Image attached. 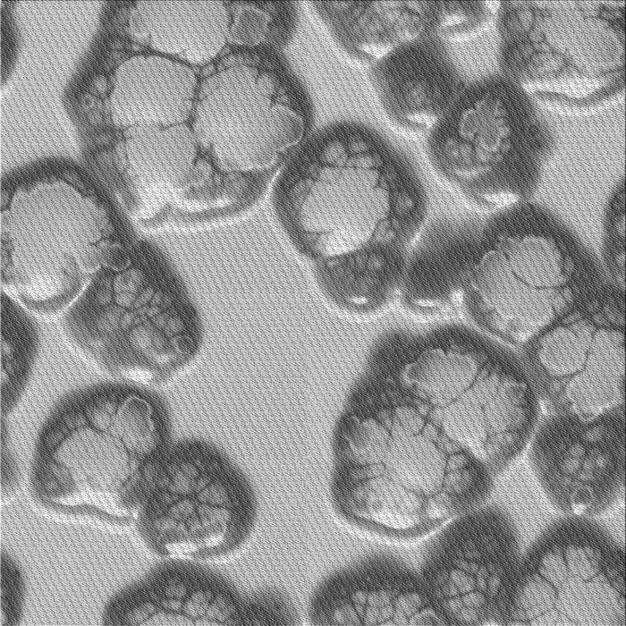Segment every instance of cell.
Returning a JSON list of instances; mask_svg holds the SVG:
<instances>
[{"instance_id": "obj_1", "label": "cell", "mask_w": 626, "mask_h": 626, "mask_svg": "<svg viewBox=\"0 0 626 626\" xmlns=\"http://www.w3.org/2000/svg\"><path fill=\"white\" fill-rule=\"evenodd\" d=\"M168 449L155 400L130 388L96 389L65 403L46 425L35 486L49 506L130 520Z\"/></svg>"}, {"instance_id": "obj_2", "label": "cell", "mask_w": 626, "mask_h": 626, "mask_svg": "<svg viewBox=\"0 0 626 626\" xmlns=\"http://www.w3.org/2000/svg\"><path fill=\"white\" fill-rule=\"evenodd\" d=\"M296 248L321 262L407 245L418 235L424 208L402 166L360 129L312 152L292 175L280 204Z\"/></svg>"}, {"instance_id": "obj_3", "label": "cell", "mask_w": 626, "mask_h": 626, "mask_svg": "<svg viewBox=\"0 0 626 626\" xmlns=\"http://www.w3.org/2000/svg\"><path fill=\"white\" fill-rule=\"evenodd\" d=\"M625 1L502 2V63L514 87L569 117L624 101Z\"/></svg>"}, {"instance_id": "obj_4", "label": "cell", "mask_w": 626, "mask_h": 626, "mask_svg": "<svg viewBox=\"0 0 626 626\" xmlns=\"http://www.w3.org/2000/svg\"><path fill=\"white\" fill-rule=\"evenodd\" d=\"M386 426L387 440L375 464L339 470L334 486L338 511L395 536L417 534L458 512L474 493L482 465L425 412L402 409Z\"/></svg>"}, {"instance_id": "obj_5", "label": "cell", "mask_w": 626, "mask_h": 626, "mask_svg": "<svg viewBox=\"0 0 626 626\" xmlns=\"http://www.w3.org/2000/svg\"><path fill=\"white\" fill-rule=\"evenodd\" d=\"M77 351L121 380L155 385L197 355L198 318L179 287L160 273L102 280L69 325Z\"/></svg>"}, {"instance_id": "obj_6", "label": "cell", "mask_w": 626, "mask_h": 626, "mask_svg": "<svg viewBox=\"0 0 626 626\" xmlns=\"http://www.w3.org/2000/svg\"><path fill=\"white\" fill-rule=\"evenodd\" d=\"M579 254L542 224L510 226L471 260L466 302L494 336L525 347L588 293Z\"/></svg>"}, {"instance_id": "obj_7", "label": "cell", "mask_w": 626, "mask_h": 626, "mask_svg": "<svg viewBox=\"0 0 626 626\" xmlns=\"http://www.w3.org/2000/svg\"><path fill=\"white\" fill-rule=\"evenodd\" d=\"M153 549L175 562L221 560L248 539L256 502L243 475L215 446L169 447L138 515Z\"/></svg>"}, {"instance_id": "obj_8", "label": "cell", "mask_w": 626, "mask_h": 626, "mask_svg": "<svg viewBox=\"0 0 626 626\" xmlns=\"http://www.w3.org/2000/svg\"><path fill=\"white\" fill-rule=\"evenodd\" d=\"M540 139L519 90L493 82L461 93L431 133L430 157L441 180L467 204L497 211L527 194Z\"/></svg>"}, {"instance_id": "obj_9", "label": "cell", "mask_w": 626, "mask_h": 626, "mask_svg": "<svg viewBox=\"0 0 626 626\" xmlns=\"http://www.w3.org/2000/svg\"><path fill=\"white\" fill-rule=\"evenodd\" d=\"M624 303L588 294L525 346L524 369L554 416L594 419L624 402Z\"/></svg>"}, {"instance_id": "obj_10", "label": "cell", "mask_w": 626, "mask_h": 626, "mask_svg": "<svg viewBox=\"0 0 626 626\" xmlns=\"http://www.w3.org/2000/svg\"><path fill=\"white\" fill-rule=\"evenodd\" d=\"M306 128L289 95L253 66L225 67L204 83L196 132L222 173L272 167L302 141Z\"/></svg>"}, {"instance_id": "obj_11", "label": "cell", "mask_w": 626, "mask_h": 626, "mask_svg": "<svg viewBox=\"0 0 626 626\" xmlns=\"http://www.w3.org/2000/svg\"><path fill=\"white\" fill-rule=\"evenodd\" d=\"M161 568L119 595L106 622L127 626H233L243 623V599L224 579L192 563Z\"/></svg>"}, {"instance_id": "obj_12", "label": "cell", "mask_w": 626, "mask_h": 626, "mask_svg": "<svg viewBox=\"0 0 626 626\" xmlns=\"http://www.w3.org/2000/svg\"><path fill=\"white\" fill-rule=\"evenodd\" d=\"M310 615L317 625L447 624L418 580L389 565L353 569L330 578L316 593Z\"/></svg>"}, {"instance_id": "obj_13", "label": "cell", "mask_w": 626, "mask_h": 626, "mask_svg": "<svg viewBox=\"0 0 626 626\" xmlns=\"http://www.w3.org/2000/svg\"><path fill=\"white\" fill-rule=\"evenodd\" d=\"M313 7L343 53L375 68L415 45L430 30V2H315Z\"/></svg>"}, {"instance_id": "obj_14", "label": "cell", "mask_w": 626, "mask_h": 626, "mask_svg": "<svg viewBox=\"0 0 626 626\" xmlns=\"http://www.w3.org/2000/svg\"><path fill=\"white\" fill-rule=\"evenodd\" d=\"M373 82L391 121L406 133L431 134L462 93L446 66L412 45L373 68Z\"/></svg>"}, {"instance_id": "obj_15", "label": "cell", "mask_w": 626, "mask_h": 626, "mask_svg": "<svg viewBox=\"0 0 626 626\" xmlns=\"http://www.w3.org/2000/svg\"><path fill=\"white\" fill-rule=\"evenodd\" d=\"M537 450L543 476L560 486L593 491L621 473V413L589 420L555 416Z\"/></svg>"}, {"instance_id": "obj_16", "label": "cell", "mask_w": 626, "mask_h": 626, "mask_svg": "<svg viewBox=\"0 0 626 626\" xmlns=\"http://www.w3.org/2000/svg\"><path fill=\"white\" fill-rule=\"evenodd\" d=\"M396 252L369 250L317 262L320 286L346 313H380L400 297L405 268Z\"/></svg>"}, {"instance_id": "obj_17", "label": "cell", "mask_w": 626, "mask_h": 626, "mask_svg": "<svg viewBox=\"0 0 626 626\" xmlns=\"http://www.w3.org/2000/svg\"><path fill=\"white\" fill-rule=\"evenodd\" d=\"M230 21L223 2L164 3L148 6L145 25L156 47L206 63L229 41Z\"/></svg>"}, {"instance_id": "obj_18", "label": "cell", "mask_w": 626, "mask_h": 626, "mask_svg": "<svg viewBox=\"0 0 626 626\" xmlns=\"http://www.w3.org/2000/svg\"><path fill=\"white\" fill-rule=\"evenodd\" d=\"M470 262L458 254L419 260L404 269L400 297L423 317L453 315L466 302Z\"/></svg>"}, {"instance_id": "obj_19", "label": "cell", "mask_w": 626, "mask_h": 626, "mask_svg": "<svg viewBox=\"0 0 626 626\" xmlns=\"http://www.w3.org/2000/svg\"><path fill=\"white\" fill-rule=\"evenodd\" d=\"M501 8L502 1L430 2V30L446 41H469L492 26Z\"/></svg>"}, {"instance_id": "obj_20", "label": "cell", "mask_w": 626, "mask_h": 626, "mask_svg": "<svg viewBox=\"0 0 626 626\" xmlns=\"http://www.w3.org/2000/svg\"><path fill=\"white\" fill-rule=\"evenodd\" d=\"M32 346L21 327L6 316L1 350V406L8 412L18 402L32 363Z\"/></svg>"}, {"instance_id": "obj_21", "label": "cell", "mask_w": 626, "mask_h": 626, "mask_svg": "<svg viewBox=\"0 0 626 626\" xmlns=\"http://www.w3.org/2000/svg\"><path fill=\"white\" fill-rule=\"evenodd\" d=\"M624 188L613 195L608 210V257L612 272L617 283L624 284L625 264V206Z\"/></svg>"}, {"instance_id": "obj_22", "label": "cell", "mask_w": 626, "mask_h": 626, "mask_svg": "<svg viewBox=\"0 0 626 626\" xmlns=\"http://www.w3.org/2000/svg\"><path fill=\"white\" fill-rule=\"evenodd\" d=\"M293 620L290 606L276 593L264 592L243 599L242 625H287Z\"/></svg>"}, {"instance_id": "obj_23", "label": "cell", "mask_w": 626, "mask_h": 626, "mask_svg": "<svg viewBox=\"0 0 626 626\" xmlns=\"http://www.w3.org/2000/svg\"><path fill=\"white\" fill-rule=\"evenodd\" d=\"M271 18L254 6L243 5L230 21L229 40L240 44H258L269 29Z\"/></svg>"}, {"instance_id": "obj_24", "label": "cell", "mask_w": 626, "mask_h": 626, "mask_svg": "<svg viewBox=\"0 0 626 626\" xmlns=\"http://www.w3.org/2000/svg\"><path fill=\"white\" fill-rule=\"evenodd\" d=\"M21 605V579L13 566L2 563L1 625H13L18 620Z\"/></svg>"}]
</instances>
